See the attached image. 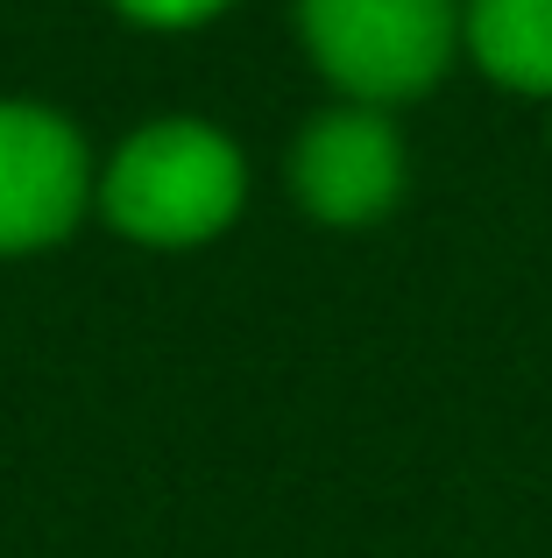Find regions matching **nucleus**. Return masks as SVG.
Returning <instances> with one entry per match:
<instances>
[{
	"mask_svg": "<svg viewBox=\"0 0 552 558\" xmlns=\"http://www.w3.org/2000/svg\"><path fill=\"white\" fill-rule=\"evenodd\" d=\"M460 36L496 85L552 99V0H460Z\"/></svg>",
	"mask_w": 552,
	"mask_h": 558,
	"instance_id": "obj_5",
	"label": "nucleus"
},
{
	"mask_svg": "<svg viewBox=\"0 0 552 558\" xmlns=\"http://www.w3.org/2000/svg\"><path fill=\"white\" fill-rule=\"evenodd\" d=\"M312 64L355 107L425 93L460 43V0H298Z\"/></svg>",
	"mask_w": 552,
	"mask_h": 558,
	"instance_id": "obj_2",
	"label": "nucleus"
},
{
	"mask_svg": "<svg viewBox=\"0 0 552 558\" xmlns=\"http://www.w3.org/2000/svg\"><path fill=\"white\" fill-rule=\"evenodd\" d=\"M241 198H249V163L220 128L192 121V113H164V121L135 128L113 149L99 205L135 247H199L213 233L235 227Z\"/></svg>",
	"mask_w": 552,
	"mask_h": 558,
	"instance_id": "obj_1",
	"label": "nucleus"
},
{
	"mask_svg": "<svg viewBox=\"0 0 552 558\" xmlns=\"http://www.w3.org/2000/svg\"><path fill=\"white\" fill-rule=\"evenodd\" d=\"M290 191L326 227H369L404 191V142L383 107H326L290 149Z\"/></svg>",
	"mask_w": 552,
	"mask_h": 558,
	"instance_id": "obj_4",
	"label": "nucleus"
},
{
	"mask_svg": "<svg viewBox=\"0 0 552 558\" xmlns=\"http://www.w3.org/2000/svg\"><path fill=\"white\" fill-rule=\"evenodd\" d=\"M113 8H121L128 22H142V28H199L220 8H235V0H113Z\"/></svg>",
	"mask_w": 552,
	"mask_h": 558,
	"instance_id": "obj_6",
	"label": "nucleus"
},
{
	"mask_svg": "<svg viewBox=\"0 0 552 558\" xmlns=\"http://www.w3.org/2000/svg\"><path fill=\"white\" fill-rule=\"evenodd\" d=\"M93 198L85 135L57 107L0 99V255H36L79 227Z\"/></svg>",
	"mask_w": 552,
	"mask_h": 558,
	"instance_id": "obj_3",
	"label": "nucleus"
}]
</instances>
